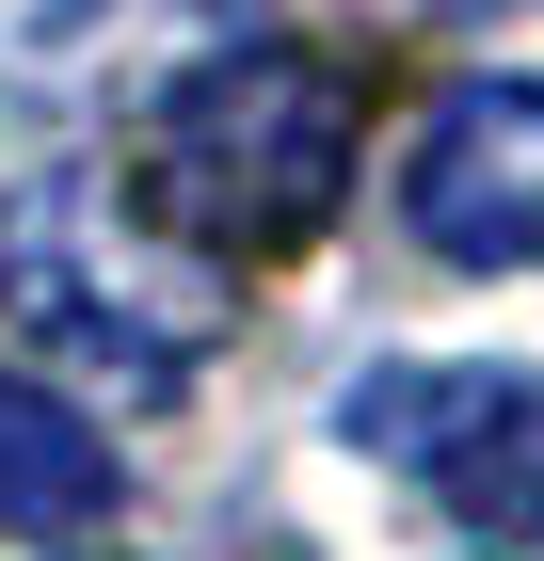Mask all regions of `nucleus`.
Segmentation results:
<instances>
[{"mask_svg":"<svg viewBox=\"0 0 544 561\" xmlns=\"http://www.w3.org/2000/svg\"><path fill=\"white\" fill-rule=\"evenodd\" d=\"M352 145H369V81L336 48H209V65H176L144 96L128 209L209 273H273V257H304L336 225Z\"/></svg>","mask_w":544,"mask_h":561,"instance_id":"f257e3e1","label":"nucleus"},{"mask_svg":"<svg viewBox=\"0 0 544 561\" xmlns=\"http://www.w3.org/2000/svg\"><path fill=\"white\" fill-rule=\"evenodd\" d=\"M0 337L161 401L209 353V257H176L161 225L128 193H96V176H16L0 193Z\"/></svg>","mask_w":544,"mask_h":561,"instance_id":"f03ea898","label":"nucleus"},{"mask_svg":"<svg viewBox=\"0 0 544 561\" xmlns=\"http://www.w3.org/2000/svg\"><path fill=\"white\" fill-rule=\"evenodd\" d=\"M336 433L369 466L432 481L481 546H544V369H369Z\"/></svg>","mask_w":544,"mask_h":561,"instance_id":"7ed1b4c3","label":"nucleus"},{"mask_svg":"<svg viewBox=\"0 0 544 561\" xmlns=\"http://www.w3.org/2000/svg\"><path fill=\"white\" fill-rule=\"evenodd\" d=\"M401 225L449 273H544V81L432 96L417 161H401Z\"/></svg>","mask_w":544,"mask_h":561,"instance_id":"20e7f679","label":"nucleus"},{"mask_svg":"<svg viewBox=\"0 0 544 561\" xmlns=\"http://www.w3.org/2000/svg\"><path fill=\"white\" fill-rule=\"evenodd\" d=\"M113 514V449H96L81 401H48L16 353H0V529H96Z\"/></svg>","mask_w":544,"mask_h":561,"instance_id":"39448f33","label":"nucleus"},{"mask_svg":"<svg viewBox=\"0 0 544 561\" xmlns=\"http://www.w3.org/2000/svg\"><path fill=\"white\" fill-rule=\"evenodd\" d=\"M128 33H144V0H0V65L16 81H96Z\"/></svg>","mask_w":544,"mask_h":561,"instance_id":"423d86ee","label":"nucleus"}]
</instances>
